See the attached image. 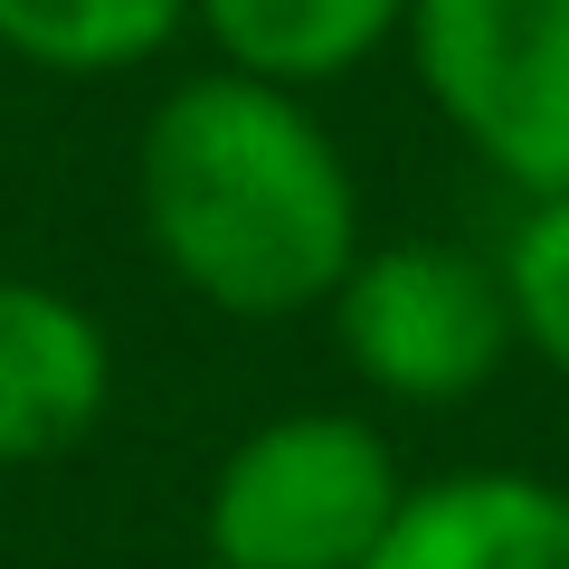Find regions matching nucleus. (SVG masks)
Listing matches in <instances>:
<instances>
[{
  "label": "nucleus",
  "instance_id": "f257e3e1",
  "mask_svg": "<svg viewBox=\"0 0 569 569\" xmlns=\"http://www.w3.org/2000/svg\"><path fill=\"white\" fill-rule=\"evenodd\" d=\"M142 238L209 313L295 323L342 295L361 257V181L305 96L238 67L181 77L133 142Z\"/></svg>",
  "mask_w": 569,
  "mask_h": 569
},
{
  "label": "nucleus",
  "instance_id": "f03ea898",
  "mask_svg": "<svg viewBox=\"0 0 569 569\" xmlns=\"http://www.w3.org/2000/svg\"><path fill=\"white\" fill-rule=\"evenodd\" d=\"M408 475L380 418L361 408H284L219 456L200 503L209 569H361L399 522Z\"/></svg>",
  "mask_w": 569,
  "mask_h": 569
},
{
  "label": "nucleus",
  "instance_id": "7ed1b4c3",
  "mask_svg": "<svg viewBox=\"0 0 569 569\" xmlns=\"http://www.w3.org/2000/svg\"><path fill=\"white\" fill-rule=\"evenodd\" d=\"M408 67L493 181L522 200L569 190V0H418Z\"/></svg>",
  "mask_w": 569,
  "mask_h": 569
},
{
  "label": "nucleus",
  "instance_id": "20e7f679",
  "mask_svg": "<svg viewBox=\"0 0 569 569\" xmlns=\"http://www.w3.org/2000/svg\"><path fill=\"white\" fill-rule=\"evenodd\" d=\"M332 342L361 370V389L399 408H456L475 389L503 380L512 342V305L493 257L447 238H399V247H361L332 295Z\"/></svg>",
  "mask_w": 569,
  "mask_h": 569
},
{
  "label": "nucleus",
  "instance_id": "39448f33",
  "mask_svg": "<svg viewBox=\"0 0 569 569\" xmlns=\"http://www.w3.org/2000/svg\"><path fill=\"white\" fill-rule=\"evenodd\" d=\"M114 408V342L48 276H0V475L58 466Z\"/></svg>",
  "mask_w": 569,
  "mask_h": 569
},
{
  "label": "nucleus",
  "instance_id": "423d86ee",
  "mask_svg": "<svg viewBox=\"0 0 569 569\" xmlns=\"http://www.w3.org/2000/svg\"><path fill=\"white\" fill-rule=\"evenodd\" d=\"M361 569H569V485L522 466H466L408 485Z\"/></svg>",
  "mask_w": 569,
  "mask_h": 569
},
{
  "label": "nucleus",
  "instance_id": "0eeeda50",
  "mask_svg": "<svg viewBox=\"0 0 569 569\" xmlns=\"http://www.w3.org/2000/svg\"><path fill=\"white\" fill-rule=\"evenodd\" d=\"M408 10L418 0H190V29H209L219 67L313 96L361 77L389 39H408Z\"/></svg>",
  "mask_w": 569,
  "mask_h": 569
},
{
  "label": "nucleus",
  "instance_id": "6e6552de",
  "mask_svg": "<svg viewBox=\"0 0 569 569\" xmlns=\"http://www.w3.org/2000/svg\"><path fill=\"white\" fill-rule=\"evenodd\" d=\"M190 29V0H0V48L39 77H133Z\"/></svg>",
  "mask_w": 569,
  "mask_h": 569
},
{
  "label": "nucleus",
  "instance_id": "1a4fd4ad",
  "mask_svg": "<svg viewBox=\"0 0 569 569\" xmlns=\"http://www.w3.org/2000/svg\"><path fill=\"white\" fill-rule=\"evenodd\" d=\"M493 276H503V305H512V342L569 380V190L560 200H522Z\"/></svg>",
  "mask_w": 569,
  "mask_h": 569
}]
</instances>
